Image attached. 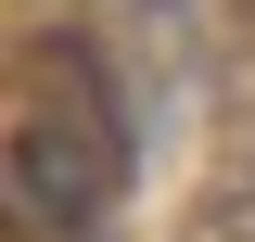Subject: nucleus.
I'll return each mask as SVG.
<instances>
[{
	"instance_id": "1",
	"label": "nucleus",
	"mask_w": 255,
	"mask_h": 242,
	"mask_svg": "<svg viewBox=\"0 0 255 242\" xmlns=\"http://www.w3.org/2000/svg\"><path fill=\"white\" fill-rule=\"evenodd\" d=\"M13 204L38 230H102L128 204V115L102 90L90 38H38L26 51V102H13Z\"/></svg>"
}]
</instances>
